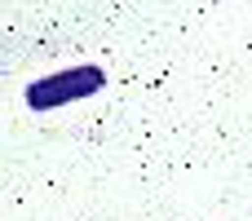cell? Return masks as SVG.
<instances>
[{
	"label": "cell",
	"mask_w": 252,
	"mask_h": 221,
	"mask_svg": "<svg viewBox=\"0 0 252 221\" xmlns=\"http://www.w3.org/2000/svg\"><path fill=\"white\" fill-rule=\"evenodd\" d=\"M102 84H106V71H102V66H71V71H58V75L35 80V84L27 89V102H31L35 111H53V106L93 97Z\"/></svg>",
	"instance_id": "1"
}]
</instances>
